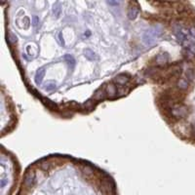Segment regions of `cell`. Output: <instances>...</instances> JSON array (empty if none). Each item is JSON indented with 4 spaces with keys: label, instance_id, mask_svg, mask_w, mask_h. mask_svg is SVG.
<instances>
[{
    "label": "cell",
    "instance_id": "obj_4",
    "mask_svg": "<svg viewBox=\"0 0 195 195\" xmlns=\"http://www.w3.org/2000/svg\"><path fill=\"white\" fill-rule=\"evenodd\" d=\"M35 182V174L33 171H30L28 173H26L25 174V176H24V186L26 187H32L33 186V184Z\"/></svg>",
    "mask_w": 195,
    "mask_h": 195
},
{
    "label": "cell",
    "instance_id": "obj_12",
    "mask_svg": "<svg viewBox=\"0 0 195 195\" xmlns=\"http://www.w3.org/2000/svg\"><path fill=\"white\" fill-rule=\"evenodd\" d=\"M107 93L109 95V96H114V95L117 93V91L113 85H108L107 87Z\"/></svg>",
    "mask_w": 195,
    "mask_h": 195
},
{
    "label": "cell",
    "instance_id": "obj_3",
    "mask_svg": "<svg viewBox=\"0 0 195 195\" xmlns=\"http://www.w3.org/2000/svg\"><path fill=\"white\" fill-rule=\"evenodd\" d=\"M172 114L173 116H175L177 118H182L187 114V108L186 107H183V105L177 104L172 108Z\"/></svg>",
    "mask_w": 195,
    "mask_h": 195
},
{
    "label": "cell",
    "instance_id": "obj_15",
    "mask_svg": "<svg viewBox=\"0 0 195 195\" xmlns=\"http://www.w3.org/2000/svg\"><path fill=\"white\" fill-rule=\"evenodd\" d=\"M32 24H33V26H37L39 24V18L37 16H33L32 17Z\"/></svg>",
    "mask_w": 195,
    "mask_h": 195
},
{
    "label": "cell",
    "instance_id": "obj_10",
    "mask_svg": "<svg viewBox=\"0 0 195 195\" xmlns=\"http://www.w3.org/2000/svg\"><path fill=\"white\" fill-rule=\"evenodd\" d=\"M84 54H85V57L87 58V59H89L90 61H96V60H98V56L95 54V53L92 50H90V49L85 50Z\"/></svg>",
    "mask_w": 195,
    "mask_h": 195
},
{
    "label": "cell",
    "instance_id": "obj_2",
    "mask_svg": "<svg viewBox=\"0 0 195 195\" xmlns=\"http://www.w3.org/2000/svg\"><path fill=\"white\" fill-rule=\"evenodd\" d=\"M161 33V30L158 29L157 28H150L149 30H147L144 35V41L146 45H151L153 44L156 41V39L159 37V35Z\"/></svg>",
    "mask_w": 195,
    "mask_h": 195
},
{
    "label": "cell",
    "instance_id": "obj_8",
    "mask_svg": "<svg viewBox=\"0 0 195 195\" xmlns=\"http://www.w3.org/2000/svg\"><path fill=\"white\" fill-rule=\"evenodd\" d=\"M65 61L66 62V64L68 66V67L70 68V70H72L74 68L75 66V60L71 55H66L65 56Z\"/></svg>",
    "mask_w": 195,
    "mask_h": 195
},
{
    "label": "cell",
    "instance_id": "obj_5",
    "mask_svg": "<svg viewBox=\"0 0 195 195\" xmlns=\"http://www.w3.org/2000/svg\"><path fill=\"white\" fill-rule=\"evenodd\" d=\"M45 75V68L44 67H40L37 69L35 73V77H34V80L36 85H40L42 83V80H43V77Z\"/></svg>",
    "mask_w": 195,
    "mask_h": 195
},
{
    "label": "cell",
    "instance_id": "obj_16",
    "mask_svg": "<svg viewBox=\"0 0 195 195\" xmlns=\"http://www.w3.org/2000/svg\"><path fill=\"white\" fill-rule=\"evenodd\" d=\"M6 182H7V181L5 180V178H3V180H1V187H4V186H5V184H6Z\"/></svg>",
    "mask_w": 195,
    "mask_h": 195
},
{
    "label": "cell",
    "instance_id": "obj_14",
    "mask_svg": "<svg viewBox=\"0 0 195 195\" xmlns=\"http://www.w3.org/2000/svg\"><path fill=\"white\" fill-rule=\"evenodd\" d=\"M103 96H104V92L102 91V90H99V91H97L96 94H95L94 98L96 99H102L103 98Z\"/></svg>",
    "mask_w": 195,
    "mask_h": 195
},
{
    "label": "cell",
    "instance_id": "obj_9",
    "mask_svg": "<svg viewBox=\"0 0 195 195\" xmlns=\"http://www.w3.org/2000/svg\"><path fill=\"white\" fill-rule=\"evenodd\" d=\"M129 78H127L125 74H119L114 78V82H116L119 85H124L125 83H127Z\"/></svg>",
    "mask_w": 195,
    "mask_h": 195
},
{
    "label": "cell",
    "instance_id": "obj_11",
    "mask_svg": "<svg viewBox=\"0 0 195 195\" xmlns=\"http://www.w3.org/2000/svg\"><path fill=\"white\" fill-rule=\"evenodd\" d=\"M178 87L180 89H182V90H186V89H187L188 82H187L186 79H184V78L181 79V80L178 81Z\"/></svg>",
    "mask_w": 195,
    "mask_h": 195
},
{
    "label": "cell",
    "instance_id": "obj_17",
    "mask_svg": "<svg viewBox=\"0 0 195 195\" xmlns=\"http://www.w3.org/2000/svg\"><path fill=\"white\" fill-rule=\"evenodd\" d=\"M192 130H193V133H194V135H195V124L193 125V127H192Z\"/></svg>",
    "mask_w": 195,
    "mask_h": 195
},
{
    "label": "cell",
    "instance_id": "obj_1",
    "mask_svg": "<svg viewBox=\"0 0 195 195\" xmlns=\"http://www.w3.org/2000/svg\"><path fill=\"white\" fill-rule=\"evenodd\" d=\"M174 32L178 41L182 45L186 55L188 58L195 57V28H187L182 25H177Z\"/></svg>",
    "mask_w": 195,
    "mask_h": 195
},
{
    "label": "cell",
    "instance_id": "obj_7",
    "mask_svg": "<svg viewBox=\"0 0 195 195\" xmlns=\"http://www.w3.org/2000/svg\"><path fill=\"white\" fill-rule=\"evenodd\" d=\"M139 14V8L136 7V6H131L129 8V11H128V17L131 20H134L137 18V16Z\"/></svg>",
    "mask_w": 195,
    "mask_h": 195
},
{
    "label": "cell",
    "instance_id": "obj_13",
    "mask_svg": "<svg viewBox=\"0 0 195 195\" xmlns=\"http://www.w3.org/2000/svg\"><path fill=\"white\" fill-rule=\"evenodd\" d=\"M44 88H45V90H47V91H53L54 89H56V84L54 82H48L45 85Z\"/></svg>",
    "mask_w": 195,
    "mask_h": 195
},
{
    "label": "cell",
    "instance_id": "obj_6",
    "mask_svg": "<svg viewBox=\"0 0 195 195\" xmlns=\"http://www.w3.org/2000/svg\"><path fill=\"white\" fill-rule=\"evenodd\" d=\"M168 60H169V56H168V54H166V53H162V54H159L156 57V62H157V64H159V65L166 64Z\"/></svg>",
    "mask_w": 195,
    "mask_h": 195
}]
</instances>
